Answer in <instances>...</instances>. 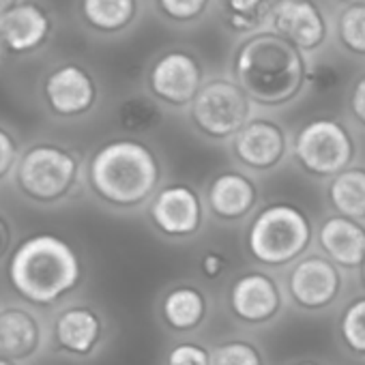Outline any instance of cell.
<instances>
[{
	"mask_svg": "<svg viewBox=\"0 0 365 365\" xmlns=\"http://www.w3.org/2000/svg\"><path fill=\"white\" fill-rule=\"evenodd\" d=\"M161 163L150 146L133 138L103 142L88 159L86 182L108 209L133 211L161 190Z\"/></svg>",
	"mask_w": 365,
	"mask_h": 365,
	"instance_id": "6da1fadb",
	"label": "cell"
},
{
	"mask_svg": "<svg viewBox=\"0 0 365 365\" xmlns=\"http://www.w3.org/2000/svg\"><path fill=\"white\" fill-rule=\"evenodd\" d=\"M7 277L24 303L50 307L80 286L82 260L67 239L52 232H37L16 245L7 260Z\"/></svg>",
	"mask_w": 365,
	"mask_h": 365,
	"instance_id": "7a4b0ae2",
	"label": "cell"
},
{
	"mask_svg": "<svg viewBox=\"0 0 365 365\" xmlns=\"http://www.w3.org/2000/svg\"><path fill=\"white\" fill-rule=\"evenodd\" d=\"M235 82L264 108H279L297 99L307 82L303 52L273 31L241 43L235 56Z\"/></svg>",
	"mask_w": 365,
	"mask_h": 365,
	"instance_id": "3957f363",
	"label": "cell"
},
{
	"mask_svg": "<svg viewBox=\"0 0 365 365\" xmlns=\"http://www.w3.org/2000/svg\"><path fill=\"white\" fill-rule=\"evenodd\" d=\"M14 180L26 200L43 207L61 205L80 187L82 159L61 142L39 140L22 150Z\"/></svg>",
	"mask_w": 365,
	"mask_h": 365,
	"instance_id": "277c9868",
	"label": "cell"
},
{
	"mask_svg": "<svg viewBox=\"0 0 365 365\" xmlns=\"http://www.w3.org/2000/svg\"><path fill=\"white\" fill-rule=\"evenodd\" d=\"M314 237V224L301 207L275 202L254 213L245 230V247L258 264L282 269L301 260Z\"/></svg>",
	"mask_w": 365,
	"mask_h": 365,
	"instance_id": "5b68a950",
	"label": "cell"
},
{
	"mask_svg": "<svg viewBox=\"0 0 365 365\" xmlns=\"http://www.w3.org/2000/svg\"><path fill=\"white\" fill-rule=\"evenodd\" d=\"M356 144L348 127L337 118H314L292 140V157L299 168L316 178H333L354 165Z\"/></svg>",
	"mask_w": 365,
	"mask_h": 365,
	"instance_id": "8992f818",
	"label": "cell"
},
{
	"mask_svg": "<svg viewBox=\"0 0 365 365\" xmlns=\"http://www.w3.org/2000/svg\"><path fill=\"white\" fill-rule=\"evenodd\" d=\"M190 118L209 140H232L254 118V101L235 80L215 78L192 101Z\"/></svg>",
	"mask_w": 365,
	"mask_h": 365,
	"instance_id": "52a82bcc",
	"label": "cell"
},
{
	"mask_svg": "<svg viewBox=\"0 0 365 365\" xmlns=\"http://www.w3.org/2000/svg\"><path fill=\"white\" fill-rule=\"evenodd\" d=\"M286 286L299 309L322 312L341 297L346 279L341 269L324 254H305L290 267Z\"/></svg>",
	"mask_w": 365,
	"mask_h": 365,
	"instance_id": "ba28073f",
	"label": "cell"
},
{
	"mask_svg": "<svg viewBox=\"0 0 365 365\" xmlns=\"http://www.w3.org/2000/svg\"><path fill=\"white\" fill-rule=\"evenodd\" d=\"M205 202L200 194L185 182H172L161 187L148 202V217L153 226L168 239L187 241L205 226Z\"/></svg>",
	"mask_w": 365,
	"mask_h": 365,
	"instance_id": "9c48e42d",
	"label": "cell"
},
{
	"mask_svg": "<svg viewBox=\"0 0 365 365\" xmlns=\"http://www.w3.org/2000/svg\"><path fill=\"white\" fill-rule=\"evenodd\" d=\"M148 86L159 103L172 108L192 106V101L205 86L202 67L198 58L185 50L165 52L150 67Z\"/></svg>",
	"mask_w": 365,
	"mask_h": 365,
	"instance_id": "30bf717a",
	"label": "cell"
},
{
	"mask_svg": "<svg viewBox=\"0 0 365 365\" xmlns=\"http://www.w3.org/2000/svg\"><path fill=\"white\" fill-rule=\"evenodd\" d=\"M41 95L54 116L80 118L95 108L99 88L88 69L78 63H63L43 78Z\"/></svg>",
	"mask_w": 365,
	"mask_h": 365,
	"instance_id": "8fae6325",
	"label": "cell"
},
{
	"mask_svg": "<svg viewBox=\"0 0 365 365\" xmlns=\"http://www.w3.org/2000/svg\"><path fill=\"white\" fill-rule=\"evenodd\" d=\"M237 161L250 172H271L279 168L292 150L286 129L271 118L254 116L232 140Z\"/></svg>",
	"mask_w": 365,
	"mask_h": 365,
	"instance_id": "7c38bea8",
	"label": "cell"
},
{
	"mask_svg": "<svg viewBox=\"0 0 365 365\" xmlns=\"http://www.w3.org/2000/svg\"><path fill=\"white\" fill-rule=\"evenodd\" d=\"M228 307L243 324H267L282 314V286L267 271L243 273L230 284Z\"/></svg>",
	"mask_w": 365,
	"mask_h": 365,
	"instance_id": "4fadbf2b",
	"label": "cell"
},
{
	"mask_svg": "<svg viewBox=\"0 0 365 365\" xmlns=\"http://www.w3.org/2000/svg\"><path fill=\"white\" fill-rule=\"evenodd\" d=\"M50 331L29 303L0 305V356L14 363L33 361L48 344Z\"/></svg>",
	"mask_w": 365,
	"mask_h": 365,
	"instance_id": "5bb4252c",
	"label": "cell"
},
{
	"mask_svg": "<svg viewBox=\"0 0 365 365\" xmlns=\"http://www.w3.org/2000/svg\"><path fill=\"white\" fill-rule=\"evenodd\" d=\"M269 22L273 33L301 52H312L327 39V20L314 0H275L269 7Z\"/></svg>",
	"mask_w": 365,
	"mask_h": 365,
	"instance_id": "9a60e30c",
	"label": "cell"
},
{
	"mask_svg": "<svg viewBox=\"0 0 365 365\" xmlns=\"http://www.w3.org/2000/svg\"><path fill=\"white\" fill-rule=\"evenodd\" d=\"M56 348L71 356H91L101 346L106 335L103 316L91 305L63 307L50 329Z\"/></svg>",
	"mask_w": 365,
	"mask_h": 365,
	"instance_id": "2e32d148",
	"label": "cell"
},
{
	"mask_svg": "<svg viewBox=\"0 0 365 365\" xmlns=\"http://www.w3.org/2000/svg\"><path fill=\"white\" fill-rule=\"evenodd\" d=\"M260 202L256 182L241 170H224L215 174L207 187L209 213L222 222L235 224L250 217Z\"/></svg>",
	"mask_w": 365,
	"mask_h": 365,
	"instance_id": "e0dca14e",
	"label": "cell"
},
{
	"mask_svg": "<svg viewBox=\"0 0 365 365\" xmlns=\"http://www.w3.org/2000/svg\"><path fill=\"white\" fill-rule=\"evenodd\" d=\"M50 33L52 20L48 11L31 0H22L14 9L0 16V41L11 54L22 56L37 52L48 43Z\"/></svg>",
	"mask_w": 365,
	"mask_h": 365,
	"instance_id": "ac0fdd59",
	"label": "cell"
},
{
	"mask_svg": "<svg viewBox=\"0 0 365 365\" xmlns=\"http://www.w3.org/2000/svg\"><path fill=\"white\" fill-rule=\"evenodd\" d=\"M316 241L322 254L335 262L339 269L352 271L361 269L365 260V226L341 217L331 215L324 217L316 230Z\"/></svg>",
	"mask_w": 365,
	"mask_h": 365,
	"instance_id": "d6986e66",
	"label": "cell"
},
{
	"mask_svg": "<svg viewBox=\"0 0 365 365\" xmlns=\"http://www.w3.org/2000/svg\"><path fill=\"white\" fill-rule=\"evenodd\" d=\"M209 299L202 288L194 284H178L163 292L159 312L163 322L176 333L196 331L209 316Z\"/></svg>",
	"mask_w": 365,
	"mask_h": 365,
	"instance_id": "ffe728a7",
	"label": "cell"
},
{
	"mask_svg": "<svg viewBox=\"0 0 365 365\" xmlns=\"http://www.w3.org/2000/svg\"><path fill=\"white\" fill-rule=\"evenodd\" d=\"M327 200L335 215L365 224V165H350L329 178Z\"/></svg>",
	"mask_w": 365,
	"mask_h": 365,
	"instance_id": "44dd1931",
	"label": "cell"
},
{
	"mask_svg": "<svg viewBox=\"0 0 365 365\" xmlns=\"http://www.w3.org/2000/svg\"><path fill=\"white\" fill-rule=\"evenodd\" d=\"M80 11L91 29L99 33H118L133 22L138 0H82Z\"/></svg>",
	"mask_w": 365,
	"mask_h": 365,
	"instance_id": "7402d4cb",
	"label": "cell"
},
{
	"mask_svg": "<svg viewBox=\"0 0 365 365\" xmlns=\"http://www.w3.org/2000/svg\"><path fill=\"white\" fill-rule=\"evenodd\" d=\"M118 127L131 135H144L157 129L163 120V112L157 99L146 95H129L116 108Z\"/></svg>",
	"mask_w": 365,
	"mask_h": 365,
	"instance_id": "603a6c76",
	"label": "cell"
},
{
	"mask_svg": "<svg viewBox=\"0 0 365 365\" xmlns=\"http://www.w3.org/2000/svg\"><path fill=\"white\" fill-rule=\"evenodd\" d=\"M339 333L346 348L359 356H365V297L354 299L341 314Z\"/></svg>",
	"mask_w": 365,
	"mask_h": 365,
	"instance_id": "cb8c5ba5",
	"label": "cell"
},
{
	"mask_svg": "<svg viewBox=\"0 0 365 365\" xmlns=\"http://www.w3.org/2000/svg\"><path fill=\"white\" fill-rule=\"evenodd\" d=\"M213 365H264L262 350L250 339H228L211 350Z\"/></svg>",
	"mask_w": 365,
	"mask_h": 365,
	"instance_id": "d4e9b609",
	"label": "cell"
},
{
	"mask_svg": "<svg viewBox=\"0 0 365 365\" xmlns=\"http://www.w3.org/2000/svg\"><path fill=\"white\" fill-rule=\"evenodd\" d=\"M339 41L352 54L365 56V5H350L337 22Z\"/></svg>",
	"mask_w": 365,
	"mask_h": 365,
	"instance_id": "484cf974",
	"label": "cell"
},
{
	"mask_svg": "<svg viewBox=\"0 0 365 365\" xmlns=\"http://www.w3.org/2000/svg\"><path fill=\"white\" fill-rule=\"evenodd\" d=\"M165 365H213L211 350L198 341H178L170 348Z\"/></svg>",
	"mask_w": 365,
	"mask_h": 365,
	"instance_id": "4316f807",
	"label": "cell"
},
{
	"mask_svg": "<svg viewBox=\"0 0 365 365\" xmlns=\"http://www.w3.org/2000/svg\"><path fill=\"white\" fill-rule=\"evenodd\" d=\"M159 9L174 22H190L202 16L209 0H157Z\"/></svg>",
	"mask_w": 365,
	"mask_h": 365,
	"instance_id": "83f0119b",
	"label": "cell"
},
{
	"mask_svg": "<svg viewBox=\"0 0 365 365\" xmlns=\"http://www.w3.org/2000/svg\"><path fill=\"white\" fill-rule=\"evenodd\" d=\"M20 155H22V148L18 144V138L5 125H0V182L14 176Z\"/></svg>",
	"mask_w": 365,
	"mask_h": 365,
	"instance_id": "f1b7e54d",
	"label": "cell"
},
{
	"mask_svg": "<svg viewBox=\"0 0 365 365\" xmlns=\"http://www.w3.org/2000/svg\"><path fill=\"white\" fill-rule=\"evenodd\" d=\"M339 73L331 63H320L314 67H307V82L318 93H329L339 84Z\"/></svg>",
	"mask_w": 365,
	"mask_h": 365,
	"instance_id": "f546056e",
	"label": "cell"
},
{
	"mask_svg": "<svg viewBox=\"0 0 365 365\" xmlns=\"http://www.w3.org/2000/svg\"><path fill=\"white\" fill-rule=\"evenodd\" d=\"M198 269L205 279L215 282L226 275L228 271V258L220 250H205L198 258Z\"/></svg>",
	"mask_w": 365,
	"mask_h": 365,
	"instance_id": "4dcf8cb0",
	"label": "cell"
},
{
	"mask_svg": "<svg viewBox=\"0 0 365 365\" xmlns=\"http://www.w3.org/2000/svg\"><path fill=\"white\" fill-rule=\"evenodd\" d=\"M267 0H226L228 16H239V18H250L260 22V14L264 9Z\"/></svg>",
	"mask_w": 365,
	"mask_h": 365,
	"instance_id": "1f68e13d",
	"label": "cell"
},
{
	"mask_svg": "<svg viewBox=\"0 0 365 365\" xmlns=\"http://www.w3.org/2000/svg\"><path fill=\"white\" fill-rule=\"evenodd\" d=\"M16 228H14V222L11 217L0 211V262H3L5 258L9 260L11 252L16 250Z\"/></svg>",
	"mask_w": 365,
	"mask_h": 365,
	"instance_id": "d6a6232c",
	"label": "cell"
},
{
	"mask_svg": "<svg viewBox=\"0 0 365 365\" xmlns=\"http://www.w3.org/2000/svg\"><path fill=\"white\" fill-rule=\"evenodd\" d=\"M348 106H350V114L352 118L365 127V76H361L352 91H350V99H348Z\"/></svg>",
	"mask_w": 365,
	"mask_h": 365,
	"instance_id": "836d02e7",
	"label": "cell"
},
{
	"mask_svg": "<svg viewBox=\"0 0 365 365\" xmlns=\"http://www.w3.org/2000/svg\"><path fill=\"white\" fill-rule=\"evenodd\" d=\"M18 3H22V0H0V16H3L5 11L14 9Z\"/></svg>",
	"mask_w": 365,
	"mask_h": 365,
	"instance_id": "e575fe53",
	"label": "cell"
},
{
	"mask_svg": "<svg viewBox=\"0 0 365 365\" xmlns=\"http://www.w3.org/2000/svg\"><path fill=\"white\" fill-rule=\"evenodd\" d=\"M292 365H322L320 361H297V363H292Z\"/></svg>",
	"mask_w": 365,
	"mask_h": 365,
	"instance_id": "d590c367",
	"label": "cell"
},
{
	"mask_svg": "<svg viewBox=\"0 0 365 365\" xmlns=\"http://www.w3.org/2000/svg\"><path fill=\"white\" fill-rule=\"evenodd\" d=\"M341 3H346L350 7V5H365V0H341Z\"/></svg>",
	"mask_w": 365,
	"mask_h": 365,
	"instance_id": "8d00e7d4",
	"label": "cell"
},
{
	"mask_svg": "<svg viewBox=\"0 0 365 365\" xmlns=\"http://www.w3.org/2000/svg\"><path fill=\"white\" fill-rule=\"evenodd\" d=\"M0 365H18V363L9 361V359H5V356H0Z\"/></svg>",
	"mask_w": 365,
	"mask_h": 365,
	"instance_id": "74e56055",
	"label": "cell"
},
{
	"mask_svg": "<svg viewBox=\"0 0 365 365\" xmlns=\"http://www.w3.org/2000/svg\"><path fill=\"white\" fill-rule=\"evenodd\" d=\"M361 282H363V286H365V260H363V267H361Z\"/></svg>",
	"mask_w": 365,
	"mask_h": 365,
	"instance_id": "f35d334b",
	"label": "cell"
},
{
	"mask_svg": "<svg viewBox=\"0 0 365 365\" xmlns=\"http://www.w3.org/2000/svg\"><path fill=\"white\" fill-rule=\"evenodd\" d=\"M0 48H3V41H0Z\"/></svg>",
	"mask_w": 365,
	"mask_h": 365,
	"instance_id": "ab89813d",
	"label": "cell"
}]
</instances>
